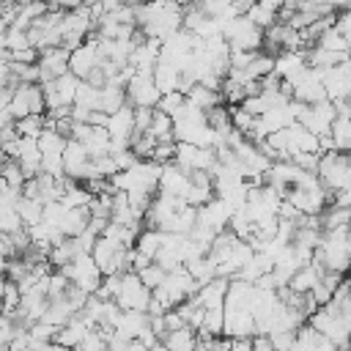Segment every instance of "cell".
<instances>
[{"label": "cell", "mask_w": 351, "mask_h": 351, "mask_svg": "<svg viewBox=\"0 0 351 351\" xmlns=\"http://www.w3.org/2000/svg\"><path fill=\"white\" fill-rule=\"evenodd\" d=\"M137 25L143 27V36L165 41L176 30L184 27V8L178 0H143L134 5Z\"/></svg>", "instance_id": "1"}, {"label": "cell", "mask_w": 351, "mask_h": 351, "mask_svg": "<svg viewBox=\"0 0 351 351\" xmlns=\"http://www.w3.org/2000/svg\"><path fill=\"white\" fill-rule=\"evenodd\" d=\"M222 36L228 38V44L233 49H244V52H261L266 44V30L258 27L247 14L230 19L222 25Z\"/></svg>", "instance_id": "2"}, {"label": "cell", "mask_w": 351, "mask_h": 351, "mask_svg": "<svg viewBox=\"0 0 351 351\" xmlns=\"http://www.w3.org/2000/svg\"><path fill=\"white\" fill-rule=\"evenodd\" d=\"M348 176H351V154H343V151L321 154L318 178L329 192H343L348 186Z\"/></svg>", "instance_id": "3"}, {"label": "cell", "mask_w": 351, "mask_h": 351, "mask_svg": "<svg viewBox=\"0 0 351 351\" xmlns=\"http://www.w3.org/2000/svg\"><path fill=\"white\" fill-rule=\"evenodd\" d=\"M60 271L71 280V285L82 288L85 293H96V291L101 288V282H104V271H101V266L96 263V258H93L90 252L77 255V258H74L69 266H63Z\"/></svg>", "instance_id": "4"}, {"label": "cell", "mask_w": 351, "mask_h": 351, "mask_svg": "<svg viewBox=\"0 0 351 351\" xmlns=\"http://www.w3.org/2000/svg\"><path fill=\"white\" fill-rule=\"evenodd\" d=\"M151 299H154V291L140 280V274H137V271H123L121 291H118L115 302H118L123 310H143V313H148Z\"/></svg>", "instance_id": "5"}, {"label": "cell", "mask_w": 351, "mask_h": 351, "mask_svg": "<svg viewBox=\"0 0 351 351\" xmlns=\"http://www.w3.org/2000/svg\"><path fill=\"white\" fill-rule=\"evenodd\" d=\"M80 77L77 74H60L55 80H47L41 82L44 88V96H47V110H58V107H74V99H77V90H80Z\"/></svg>", "instance_id": "6"}, {"label": "cell", "mask_w": 351, "mask_h": 351, "mask_svg": "<svg viewBox=\"0 0 351 351\" xmlns=\"http://www.w3.org/2000/svg\"><path fill=\"white\" fill-rule=\"evenodd\" d=\"M310 326H313V329H318L324 337H329L337 348H348L351 329H348V324L343 321V315L329 313L326 307H321V310H315V313L310 315Z\"/></svg>", "instance_id": "7"}, {"label": "cell", "mask_w": 351, "mask_h": 351, "mask_svg": "<svg viewBox=\"0 0 351 351\" xmlns=\"http://www.w3.org/2000/svg\"><path fill=\"white\" fill-rule=\"evenodd\" d=\"M126 99L132 107H156L162 99L156 77L145 71H134V77L126 82Z\"/></svg>", "instance_id": "8"}, {"label": "cell", "mask_w": 351, "mask_h": 351, "mask_svg": "<svg viewBox=\"0 0 351 351\" xmlns=\"http://www.w3.org/2000/svg\"><path fill=\"white\" fill-rule=\"evenodd\" d=\"M335 118H337V107L332 99L318 101V104H302V112H299V123L307 126L310 132H315L318 137L332 132Z\"/></svg>", "instance_id": "9"}, {"label": "cell", "mask_w": 351, "mask_h": 351, "mask_svg": "<svg viewBox=\"0 0 351 351\" xmlns=\"http://www.w3.org/2000/svg\"><path fill=\"white\" fill-rule=\"evenodd\" d=\"M99 66H104V55L99 47V38H88L85 44H80L77 49H71V74H77L80 80H88Z\"/></svg>", "instance_id": "10"}, {"label": "cell", "mask_w": 351, "mask_h": 351, "mask_svg": "<svg viewBox=\"0 0 351 351\" xmlns=\"http://www.w3.org/2000/svg\"><path fill=\"white\" fill-rule=\"evenodd\" d=\"M176 165H181L184 170L189 173H197V170H214L217 167V151L214 148H203V145H192V143H178V151H176Z\"/></svg>", "instance_id": "11"}, {"label": "cell", "mask_w": 351, "mask_h": 351, "mask_svg": "<svg viewBox=\"0 0 351 351\" xmlns=\"http://www.w3.org/2000/svg\"><path fill=\"white\" fill-rule=\"evenodd\" d=\"M324 88L332 101H351V58L340 66L324 69Z\"/></svg>", "instance_id": "12"}, {"label": "cell", "mask_w": 351, "mask_h": 351, "mask_svg": "<svg viewBox=\"0 0 351 351\" xmlns=\"http://www.w3.org/2000/svg\"><path fill=\"white\" fill-rule=\"evenodd\" d=\"M71 63V49L69 47H49V49H41V58H38V69H41V82L47 80H55L60 74H69Z\"/></svg>", "instance_id": "13"}, {"label": "cell", "mask_w": 351, "mask_h": 351, "mask_svg": "<svg viewBox=\"0 0 351 351\" xmlns=\"http://www.w3.org/2000/svg\"><path fill=\"white\" fill-rule=\"evenodd\" d=\"M159 55H162V41L159 38H148V36H140L132 58H129V66L134 71H145V74H154L156 63H159Z\"/></svg>", "instance_id": "14"}, {"label": "cell", "mask_w": 351, "mask_h": 351, "mask_svg": "<svg viewBox=\"0 0 351 351\" xmlns=\"http://www.w3.org/2000/svg\"><path fill=\"white\" fill-rule=\"evenodd\" d=\"M189 184H192V173L184 170L181 165L176 162H167L162 167V178H159V192L165 195H173V197H184L189 192Z\"/></svg>", "instance_id": "15"}, {"label": "cell", "mask_w": 351, "mask_h": 351, "mask_svg": "<svg viewBox=\"0 0 351 351\" xmlns=\"http://www.w3.org/2000/svg\"><path fill=\"white\" fill-rule=\"evenodd\" d=\"M324 271H326V269H324L318 261H310V263H304V266L291 277L288 288H291V291H296V293H310V291L321 282Z\"/></svg>", "instance_id": "16"}, {"label": "cell", "mask_w": 351, "mask_h": 351, "mask_svg": "<svg viewBox=\"0 0 351 351\" xmlns=\"http://www.w3.org/2000/svg\"><path fill=\"white\" fill-rule=\"evenodd\" d=\"M90 329H93V326H90L88 321H82L80 315H74L66 326H60V329H58L55 340H58V343H63V346H69V348H77V346L85 340V335H88Z\"/></svg>", "instance_id": "17"}, {"label": "cell", "mask_w": 351, "mask_h": 351, "mask_svg": "<svg viewBox=\"0 0 351 351\" xmlns=\"http://www.w3.org/2000/svg\"><path fill=\"white\" fill-rule=\"evenodd\" d=\"M200 343V335L186 324V326H178V329H170L165 335V346L170 351H195Z\"/></svg>", "instance_id": "18"}, {"label": "cell", "mask_w": 351, "mask_h": 351, "mask_svg": "<svg viewBox=\"0 0 351 351\" xmlns=\"http://www.w3.org/2000/svg\"><path fill=\"white\" fill-rule=\"evenodd\" d=\"M186 99L195 104V107H200V110H214V107H219V104H225V96H222V90H214V88H206V85H200V82H195L189 90H186Z\"/></svg>", "instance_id": "19"}, {"label": "cell", "mask_w": 351, "mask_h": 351, "mask_svg": "<svg viewBox=\"0 0 351 351\" xmlns=\"http://www.w3.org/2000/svg\"><path fill=\"white\" fill-rule=\"evenodd\" d=\"M143 255H148V258H154L156 261V255H159V250L165 247V230H159V228H145L140 236H137V244H134Z\"/></svg>", "instance_id": "20"}, {"label": "cell", "mask_w": 351, "mask_h": 351, "mask_svg": "<svg viewBox=\"0 0 351 351\" xmlns=\"http://www.w3.org/2000/svg\"><path fill=\"white\" fill-rule=\"evenodd\" d=\"M332 143H335V151H343V154H351V115H337L335 123H332Z\"/></svg>", "instance_id": "21"}, {"label": "cell", "mask_w": 351, "mask_h": 351, "mask_svg": "<svg viewBox=\"0 0 351 351\" xmlns=\"http://www.w3.org/2000/svg\"><path fill=\"white\" fill-rule=\"evenodd\" d=\"M19 214H22V222H25V228H33V225H38L41 219H44V203L38 200V197H27V195H22V200H19Z\"/></svg>", "instance_id": "22"}, {"label": "cell", "mask_w": 351, "mask_h": 351, "mask_svg": "<svg viewBox=\"0 0 351 351\" xmlns=\"http://www.w3.org/2000/svg\"><path fill=\"white\" fill-rule=\"evenodd\" d=\"M74 104H77V107H85V110H99V104H101V88H96V85H90L88 80H82Z\"/></svg>", "instance_id": "23"}, {"label": "cell", "mask_w": 351, "mask_h": 351, "mask_svg": "<svg viewBox=\"0 0 351 351\" xmlns=\"http://www.w3.org/2000/svg\"><path fill=\"white\" fill-rule=\"evenodd\" d=\"M44 129H47V112L44 115H25L16 121L19 137H41Z\"/></svg>", "instance_id": "24"}, {"label": "cell", "mask_w": 351, "mask_h": 351, "mask_svg": "<svg viewBox=\"0 0 351 351\" xmlns=\"http://www.w3.org/2000/svg\"><path fill=\"white\" fill-rule=\"evenodd\" d=\"M19 304H22V288H19L16 280L5 277V285H3V313L14 315L19 310Z\"/></svg>", "instance_id": "25"}, {"label": "cell", "mask_w": 351, "mask_h": 351, "mask_svg": "<svg viewBox=\"0 0 351 351\" xmlns=\"http://www.w3.org/2000/svg\"><path fill=\"white\" fill-rule=\"evenodd\" d=\"M184 104H186V93L184 90H170V93H162V99H159V110L162 112H167V115H178L181 110H184Z\"/></svg>", "instance_id": "26"}, {"label": "cell", "mask_w": 351, "mask_h": 351, "mask_svg": "<svg viewBox=\"0 0 351 351\" xmlns=\"http://www.w3.org/2000/svg\"><path fill=\"white\" fill-rule=\"evenodd\" d=\"M3 181H5L8 186L25 189V184H27V176H25V170H22V165H19L16 159H8V156H5V167H3Z\"/></svg>", "instance_id": "27"}, {"label": "cell", "mask_w": 351, "mask_h": 351, "mask_svg": "<svg viewBox=\"0 0 351 351\" xmlns=\"http://www.w3.org/2000/svg\"><path fill=\"white\" fill-rule=\"evenodd\" d=\"M0 228H3V233H16V230L25 228L22 214H19L16 206H3L0 208Z\"/></svg>", "instance_id": "28"}, {"label": "cell", "mask_w": 351, "mask_h": 351, "mask_svg": "<svg viewBox=\"0 0 351 351\" xmlns=\"http://www.w3.org/2000/svg\"><path fill=\"white\" fill-rule=\"evenodd\" d=\"M137 274H140V280H143V282H145L151 291H156V288H159V285L167 280V269H165V266H159L156 261H154V263H148L145 269H140Z\"/></svg>", "instance_id": "29"}, {"label": "cell", "mask_w": 351, "mask_h": 351, "mask_svg": "<svg viewBox=\"0 0 351 351\" xmlns=\"http://www.w3.org/2000/svg\"><path fill=\"white\" fill-rule=\"evenodd\" d=\"M121 280H123V274H104V282H101V288L96 291V296L115 302V296H118V291H121Z\"/></svg>", "instance_id": "30"}, {"label": "cell", "mask_w": 351, "mask_h": 351, "mask_svg": "<svg viewBox=\"0 0 351 351\" xmlns=\"http://www.w3.org/2000/svg\"><path fill=\"white\" fill-rule=\"evenodd\" d=\"M271 343L277 351H291V346L296 343V332H271Z\"/></svg>", "instance_id": "31"}, {"label": "cell", "mask_w": 351, "mask_h": 351, "mask_svg": "<svg viewBox=\"0 0 351 351\" xmlns=\"http://www.w3.org/2000/svg\"><path fill=\"white\" fill-rule=\"evenodd\" d=\"M252 351H277L271 335H252Z\"/></svg>", "instance_id": "32"}, {"label": "cell", "mask_w": 351, "mask_h": 351, "mask_svg": "<svg viewBox=\"0 0 351 351\" xmlns=\"http://www.w3.org/2000/svg\"><path fill=\"white\" fill-rule=\"evenodd\" d=\"M340 30H343V36L348 38V44H351V8H346L343 14H337V22H335Z\"/></svg>", "instance_id": "33"}, {"label": "cell", "mask_w": 351, "mask_h": 351, "mask_svg": "<svg viewBox=\"0 0 351 351\" xmlns=\"http://www.w3.org/2000/svg\"><path fill=\"white\" fill-rule=\"evenodd\" d=\"M230 351H252V337H230Z\"/></svg>", "instance_id": "34"}, {"label": "cell", "mask_w": 351, "mask_h": 351, "mask_svg": "<svg viewBox=\"0 0 351 351\" xmlns=\"http://www.w3.org/2000/svg\"><path fill=\"white\" fill-rule=\"evenodd\" d=\"M126 351H151V348H148V346H145L143 340H137V337H134V340H129V346H126Z\"/></svg>", "instance_id": "35"}, {"label": "cell", "mask_w": 351, "mask_h": 351, "mask_svg": "<svg viewBox=\"0 0 351 351\" xmlns=\"http://www.w3.org/2000/svg\"><path fill=\"white\" fill-rule=\"evenodd\" d=\"M44 351H74V348H69V346H63V343H58V340H52Z\"/></svg>", "instance_id": "36"}, {"label": "cell", "mask_w": 351, "mask_h": 351, "mask_svg": "<svg viewBox=\"0 0 351 351\" xmlns=\"http://www.w3.org/2000/svg\"><path fill=\"white\" fill-rule=\"evenodd\" d=\"M151 351H170V348H167V346H165V340H159V343H156V346H154V348H151Z\"/></svg>", "instance_id": "37"}, {"label": "cell", "mask_w": 351, "mask_h": 351, "mask_svg": "<svg viewBox=\"0 0 351 351\" xmlns=\"http://www.w3.org/2000/svg\"><path fill=\"white\" fill-rule=\"evenodd\" d=\"M47 3H49V5H55V8H60V3H63V0H47Z\"/></svg>", "instance_id": "38"}, {"label": "cell", "mask_w": 351, "mask_h": 351, "mask_svg": "<svg viewBox=\"0 0 351 351\" xmlns=\"http://www.w3.org/2000/svg\"><path fill=\"white\" fill-rule=\"evenodd\" d=\"M121 3H126V5H137V3H143V0H121Z\"/></svg>", "instance_id": "39"}]
</instances>
